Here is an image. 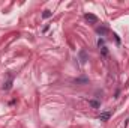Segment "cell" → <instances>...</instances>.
<instances>
[{"label":"cell","mask_w":129,"mask_h":128,"mask_svg":"<svg viewBox=\"0 0 129 128\" xmlns=\"http://www.w3.org/2000/svg\"><path fill=\"white\" fill-rule=\"evenodd\" d=\"M84 18H86L89 23H93V24H96V23H98V17H96L95 14H90V12H87V14L84 15Z\"/></svg>","instance_id":"1"},{"label":"cell","mask_w":129,"mask_h":128,"mask_svg":"<svg viewBox=\"0 0 129 128\" xmlns=\"http://www.w3.org/2000/svg\"><path fill=\"white\" fill-rule=\"evenodd\" d=\"M110 116H111V113H110V111H102V113L99 115V121L107 122L108 119H110Z\"/></svg>","instance_id":"2"},{"label":"cell","mask_w":129,"mask_h":128,"mask_svg":"<svg viewBox=\"0 0 129 128\" xmlns=\"http://www.w3.org/2000/svg\"><path fill=\"white\" fill-rule=\"evenodd\" d=\"M89 106H90L92 109H99V107H101V102L96 101V100H89Z\"/></svg>","instance_id":"3"},{"label":"cell","mask_w":129,"mask_h":128,"mask_svg":"<svg viewBox=\"0 0 129 128\" xmlns=\"http://www.w3.org/2000/svg\"><path fill=\"white\" fill-rule=\"evenodd\" d=\"M96 32H98V35H101V36H104V35H105L107 33V27H104V26H101V27H98V29H96Z\"/></svg>","instance_id":"4"},{"label":"cell","mask_w":129,"mask_h":128,"mask_svg":"<svg viewBox=\"0 0 129 128\" xmlns=\"http://www.w3.org/2000/svg\"><path fill=\"white\" fill-rule=\"evenodd\" d=\"M11 88H12V78H9L8 81H5V83H3V89H5V90H9Z\"/></svg>","instance_id":"5"},{"label":"cell","mask_w":129,"mask_h":128,"mask_svg":"<svg viewBox=\"0 0 129 128\" xmlns=\"http://www.w3.org/2000/svg\"><path fill=\"white\" fill-rule=\"evenodd\" d=\"M80 59H81V63H84V62L87 60V54H86V51H84V50L80 51Z\"/></svg>","instance_id":"6"},{"label":"cell","mask_w":129,"mask_h":128,"mask_svg":"<svg viewBox=\"0 0 129 128\" xmlns=\"http://www.w3.org/2000/svg\"><path fill=\"white\" fill-rule=\"evenodd\" d=\"M51 15H53V12L48 11V9H45V11H44V14H42V17H44V18H50Z\"/></svg>","instance_id":"7"},{"label":"cell","mask_w":129,"mask_h":128,"mask_svg":"<svg viewBox=\"0 0 129 128\" xmlns=\"http://www.w3.org/2000/svg\"><path fill=\"white\" fill-rule=\"evenodd\" d=\"M98 47H99V48L105 47V39H104V38H99V39H98Z\"/></svg>","instance_id":"8"},{"label":"cell","mask_w":129,"mask_h":128,"mask_svg":"<svg viewBox=\"0 0 129 128\" xmlns=\"http://www.w3.org/2000/svg\"><path fill=\"white\" fill-rule=\"evenodd\" d=\"M102 54H104V56H107V54H108V50H107V47H102Z\"/></svg>","instance_id":"9"}]
</instances>
